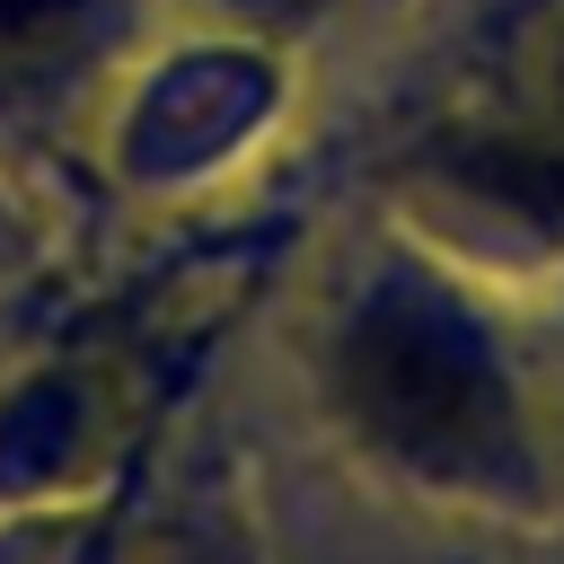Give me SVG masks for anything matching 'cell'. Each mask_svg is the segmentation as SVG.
<instances>
[{
    "instance_id": "7a4b0ae2",
    "label": "cell",
    "mask_w": 564,
    "mask_h": 564,
    "mask_svg": "<svg viewBox=\"0 0 564 564\" xmlns=\"http://www.w3.org/2000/svg\"><path fill=\"white\" fill-rule=\"evenodd\" d=\"M449 176L502 212H520L529 229H564V141H520V132H494V141H458L449 150Z\"/></svg>"
},
{
    "instance_id": "6da1fadb",
    "label": "cell",
    "mask_w": 564,
    "mask_h": 564,
    "mask_svg": "<svg viewBox=\"0 0 564 564\" xmlns=\"http://www.w3.org/2000/svg\"><path fill=\"white\" fill-rule=\"evenodd\" d=\"M335 397H344V414L361 423L370 449H388L397 467H414L432 485L511 494L529 476L520 405H511V379H502L485 326L414 273H388L344 317Z\"/></svg>"
},
{
    "instance_id": "277c9868",
    "label": "cell",
    "mask_w": 564,
    "mask_h": 564,
    "mask_svg": "<svg viewBox=\"0 0 564 564\" xmlns=\"http://www.w3.org/2000/svg\"><path fill=\"white\" fill-rule=\"evenodd\" d=\"M247 9H308V0H247Z\"/></svg>"
},
{
    "instance_id": "3957f363",
    "label": "cell",
    "mask_w": 564,
    "mask_h": 564,
    "mask_svg": "<svg viewBox=\"0 0 564 564\" xmlns=\"http://www.w3.org/2000/svg\"><path fill=\"white\" fill-rule=\"evenodd\" d=\"M115 26V0H0V79H62Z\"/></svg>"
}]
</instances>
